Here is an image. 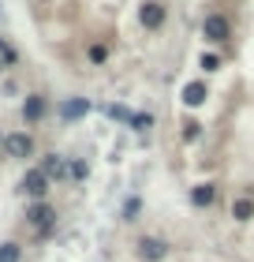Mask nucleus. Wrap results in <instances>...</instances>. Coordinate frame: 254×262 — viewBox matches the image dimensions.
Instances as JSON below:
<instances>
[{"label": "nucleus", "mask_w": 254, "mask_h": 262, "mask_svg": "<svg viewBox=\"0 0 254 262\" xmlns=\"http://www.w3.org/2000/svg\"><path fill=\"white\" fill-rule=\"evenodd\" d=\"M22 191H27L30 199H45V191H49V176H45L41 169H30L27 176H22Z\"/></svg>", "instance_id": "1"}, {"label": "nucleus", "mask_w": 254, "mask_h": 262, "mask_svg": "<svg viewBox=\"0 0 254 262\" xmlns=\"http://www.w3.org/2000/svg\"><path fill=\"white\" fill-rule=\"evenodd\" d=\"M138 255L146 258V262H161L168 255V244L157 240V236H142V240H138Z\"/></svg>", "instance_id": "2"}, {"label": "nucleus", "mask_w": 254, "mask_h": 262, "mask_svg": "<svg viewBox=\"0 0 254 262\" xmlns=\"http://www.w3.org/2000/svg\"><path fill=\"white\" fill-rule=\"evenodd\" d=\"M202 34H205L210 41H224V38H228V19H224V15H205Z\"/></svg>", "instance_id": "3"}, {"label": "nucleus", "mask_w": 254, "mask_h": 262, "mask_svg": "<svg viewBox=\"0 0 254 262\" xmlns=\"http://www.w3.org/2000/svg\"><path fill=\"white\" fill-rule=\"evenodd\" d=\"M4 150L11 154V158H30V154H34V139L30 135H8Z\"/></svg>", "instance_id": "4"}, {"label": "nucleus", "mask_w": 254, "mask_h": 262, "mask_svg": "<svg viewBox=\"0 0 254 262\" xmlns=\"http://www.w3.org/2000/svg\"><path fill=\"white\" fill-rule=\"evenodd\" d=\"M90 113V101L86 98H67V101H60V116L64 120H79V116H86Z\"/></svg>", "instance_id": "5"}, {"label": "nucleus", "mask_w": 254, "mask_h": 262, "mask_svg": "<svg viewBox=\"0 0 254 262\" xmlns=\"http://www.w3.org/2000/svg\"><path fill=\"white\" fill-rule=\"evenodd\" d=\"M53 217H56V213L45 206V202H38V206H30V210H27V221H30V225H38V229H49Z\"/></svg>", "instance_id": "6"}, {"label": "nucleus", "mask_w": 254, "mask_h": 262, "mask_svg": "<svg viewBox=\"0 0 254 262\" xmlns=\"http://www.w3.org/2000/svg\"><path fill=\"white\" fill-rule=\"evenodd\" d=\"M205 98H210L205 82H187V86H183V101L191 105V109H198V105H205Z\"/></svg>", "instance_id": "7"}, {"label": "nucleus", "mask_w": 254, "mask_h": 262, "mask_svg": "<svg viewBox=\"0 0 254 262\" xmlns=\"http://www.w3.org/2000/svg\"><path fill=\"white\" fill-rule=\"evenodd\" d=\"M161 23H165V8H161V4H153V0H150V4L142 8V27H146V30H157Z\"/></svg>", "instance_id": "8"}, {"label": "nucleus", "mask_w": 254, "mask_h": 262, "mask_svg": "<svg viewBox=\"0 0 254 262\" xmlns=\"http://www.w3.org/2000/svg\"><path fill=\"white\" fill-rule=\"evenodd\" d=\"M22 116H27L30 124H38L41 116H45V98H38V94H30L27 105H22Z\"/></svg>", "instance_id": "9"}, {"label": "nucleus", "mask_w": 254, "mask_h": 262, "mask_svg": "<svg viewBox=\"0 0 254 262\" xmlns=\"http://www.w3.org/2000/svg\"><path fill=\"white\" fill-rule=\"evenodd\" d=\"M213 199H217V187L213 184H198L195 191H191V202H195V206H210Z\"/></svg>", "instance_id": "10"}, {"label": "nucleus", "mask_w": 254, "mask_h": 262, "mask_svg": "<svg viewBox=\"0 0 254 262\" xmlns=\"http://www.w3.org/2000/svg\"><path fill=\"white\" fill-rule=\"evenodd\" d=\"M232 217H236V221H250V217H254V202H250V199H239L236 206H232Z\"/></svg>", "instance_id": "11"}, {"label": "nucleus", "mask_w": 254, "mask_h": 262, "mask_svg": "<svg viewBox=\"0 0 254 262\" xmlns=\"http://www.w3.org/2000/svg\"><path fill=\"white\" fill-rule=\"evenodd\" d=\"M41 172H45V176H60V172H64V161H60L56 154H53V158H45V165H41Z\"/></svg>", "instance_id": "12"}, {"label": "nucleus", "mask_w": 254, "mask_h": 262, "mask_svg": "<svg viewBox=\"0 0 254 262\" xmlns=\"http://www.w3.org/2000/svg\"><path fill=\"white\" fill-rule=\"evenodd\" d=\"M19 244H0V262H19Z\"/></svg>", "instance_id": "13"}, {"label": "nucleus", "mask_w": 254, "mask_h": 262, "mask_svg": "<svg viewBox=\"0 0 254 262\" xmlns=\"http://www.w3.org/2000/svg\"><path fill=\"white\" fill-rule=\"evenodd\" d=\"M108 116H112V120H135V113H131V109H124V105H108Z\"/></svg>", "instance_id": "14"}, {"label": "nucleus", "mask_w": 254, "mask_h": 262, "mask_svg": "<svg viewBox=\"0 0 254 262\" xmlns=\"http://www.w3.org/2000/svg\"><path fill=\"white\" fill-rule=\"evenodd\" d=\"M131 127H135V131H146V127H153V116H150V113H138L135 120H131Z\"/></svg>", "instance_id": "15"}, {"label": "nucleus", "mask_w": 254, "mask_h": 262, "mask_svg": "<svg viewBox=\"0 0 254 262\" xmlns=\"http://www.w3.org/2000/svg\"><path fill=\"white\" fill-rule=\"evenodd\" d=\"M138 213V199H127V206H124V221H131Z\"/></svg>", "instance_id": "16"}, {"label": "nucleus", "mask_w": 254, "mask_h": 262, "mask_svg": "<svg viewBox=\"0 0 254 262\" xmlns=\"http://www.w3.org/2000/svg\"><path fill=\"white\" fill-rule=\"evenodd\" d=\"M202 68H205V71H217V68H221V60L210 53V56H202Z\"/></svg>", "instance_id": "17"}, {"label": "nucleus", "mask_w": 254, "mask_h": 262, "mask_svg": "<svg viewBox=\"0 0 254 262\" xmlns=\"http://www.w3.org/2000/svg\"><path fill=\"white\" fill-rule=\"evenodd\" d=\"M90 60H98V64L105 60V49H101V45H94V49H90Z\"/></svg>", "instance_id": "18"}, {"label": "nucleus", "mask_w": 254, "mask_h": 262, "mask_svg": "<svg viewBox=\"0 0 254 262\" xmlns=\"http://www.w3.org/2000/svg\"><path fill=\"white\" fill-rule=\"evenodd\" d=\"M0 53H4V56H8V60H11V56H15V53H11V49H8V45H4V41H0Z\"/></svg>", "instance_id": "19"}]
</instances>
